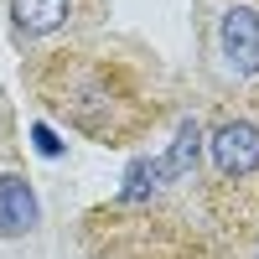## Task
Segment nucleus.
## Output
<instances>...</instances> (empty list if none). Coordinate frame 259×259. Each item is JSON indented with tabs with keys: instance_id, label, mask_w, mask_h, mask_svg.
I'll return each instance as SVG.
<instances>
[{
	"instance_id": "f257e3e1",
	"label": "nucleus",
	"mask_w": 259,
	"mask_h": 259,
	"mask_svg": "<svg viewBox=\"0 0 259 259\" xmlns=\"http://www.w3.org/2000/svg\"><path fill=\"white\" fill-rule=\"evenodd\" d=\"M89 259H233L202 202V119L177 124L156 161H130L124 187L83 212Z\"/></svg>"
},
{
	"instance_id": "f03ea898",
	"label": "nucleus",
	"mask_w": 259,
	"mask_h": 259,
	"mask_svg": "<svg viewBox=\"0 0 259 259\" xmlns=\"http://www.w3.org/2000/svg\"><path fill=\"white\" fill-rule=\"evenodd\" d=\"M21 78L52 119L109 150L140 145L166 119V89L156 68L119 47L68 41V47L36 52L21 68Z\"/></svg>"
},
{
	"instance_id": "7ed1b4c3",
	"label": "nucleus",
	"mask_w": 259,
	"mask_h": 259,
	"mask_svg": "<svg viewBox=\"0 0 259 259\" xmlns=\"http://www.w3.org/2000/svg\"><path fill=\"white\" fill-rule=\"evenodd\" d=\"M202 202L233 259L259 244V89L223 99L202 124Z\"/></svg>"
},
{
	"instance_id": "20e7f679",
	"label": "nucleus",
	"mask_w": 259,
	"mask_h": 259,
	"mask_svg": "<svg viewBox=\"0 0 259 259\" xmlns=\"http://www.w3.org/2000/svg\"><path fill=\"white\" fill-rule=\"evenodd\" d=\"M223 57H228V68L233 73H244L254 78L259 73V11L254 6H233L223 16Z\"/></svg>"
},
{
	"instance_id": "39448f33",
	"label": "nucleus",
	"mask_w": 259,
	"mask_h": 259,
	"mask_svg": "<svg viewBox=\"0 0 259 259\" xmlns=\"http://www.w3.org/2000/svg\"><path fill=\"white\" fill-rule=\"evenodd\" d=\"M36 218H41V207H36L31 182L21 177V171H0V239H21V233H31Z\"/></svg>"
},
{
	"instance_id": "423d86ee",
	"label": "nucleus",
	"mask_w": 259,
	"mask_h": 259,
	"mask_svg": "<svg viewBox=\"0 0 259 259\" xmlns=\"http://www.w3.org/2000/svg\"><path fill=\"white\" fill-rule=\"evenodd\" d=\"M78 16V0H11V21L21 36H52Z\"/></svg>"
},
{
	"instance_id": "0eeeda50",
	"label": "nucleus",
	"mask_w": 259,
	"mask_h": 259,
	"mask_svg": "<svg viewBox=\"0 0 259 259\" xmlns=\"http://www.w3.org/2000/svg\"><path fill=\"white\" fill-rule=\"evenodd\" d=\"M36 145H41V150H47V156H57V150H62V145L52 140V130H47V124H36Z\"/></svg>"
}]
</instances>
